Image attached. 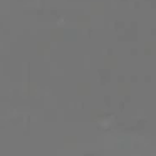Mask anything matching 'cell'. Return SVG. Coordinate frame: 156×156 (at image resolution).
<instances>
[]
</instances>
